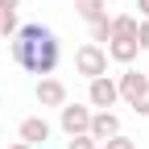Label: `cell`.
Segmentation results:
<instances>
[{"label": "cell", "mask_w": 149, "mask_h": 149, "mask_svg": "<svg viewBox=\"0 0 149 149\" xmlns=\"http://www.w3.org/2000/svg\"><path fill=\"white\" fill-rule=\"evenodd\" d=\"M13 62L29 70V74H54L62 62V42H58V33L46 29V25H21L13 37Z\"/></svg>", "instance_id": "cell-1"}, {"label": "cell", "mask_w": 149, "mask_h": 149, "mask_svg": "<svg viewBox=\"0 0 149 149\" xmlns=\"http://www.w3.org/2000/svg\"><path fill=\"white\" fill-rule=\"evenodd\" d=\"M74 70H79L87 83H91V79H100V74H108V50L95 46V42L79 46V50H74Z\"/></svg>", "instance_id": "cell-2"}, {"label": "cell", "mask_w": 149, "mask_h": 149, "mask_svg": "<svg viewBox=\"0 0 149 149\" xmlns=\"http://www.w3.org/2000/svg\"><path fill=\"white\" fill-rule=\"evenodd\" d=\"M58 124L66 137H79L91 128V104H62L58 108Z\"/></svg>", "instance_id": "cell-3"}, {"label": "cell", "mask_w": 149, "mask_h": 149, "mask_svg": "<svg viewBox=\"0 0 149 149\" xmlns=\"http://www.w3.org/2000/svg\"><path fill=\"white\" fill-rule=\"evenodd\" d=\"M116 100H120V87H116V79H108V74L91 79V87H87V104H91V108L112 112V104H116Z\"/></svg>", "instance_id": "cell-4"}, {"label": "cell", "mask_w": 149, "mask_h": 149, "mask_svg": "<svg viewBox=\"0 0 149 149\" xmlns=\"http://www.w3.org/2000/svg\"><path fill=\"white\" fill-rule=\"evenodd\" d=\"M37 104L42 108H62L66 104V83L62 79H54V74H46V79H37Z\"/></svg>", "instance_id": "cell-5"}, {"label": "cell", "mask_w": 149, "mask_h": 149, "mask_svg": "<svg viewBox=\"0 0 149 149\" xmlns=\"http://www.w3.org/2000/svg\"><path fill=\"white\" fill-rule=\"evenodd\" d=\"M50 133H54V128H50V120H46V116H25V120H21V128H17V137H21L25 145H33V149H37V145H46V141H50Z\"/></svg>", "instance_id": "cell-6"}, {"label": "cell", "mask_w": 149, "mask_h": 149, "mask_svg": "<svg viewBox=\"0 0 149 149\" xmlns=\"http://www.w3.org/2000/svg\"><path fill=\"white\" fill-rule=\"evenodd\" d=\"M87 133L104 145V141H112L120 133V116H116V112H91V128H87Z\"/></svg>", "instance_id": "cell-7"}, {"label": "cell", "mask_w": 149, "mask_h": 149, "mask_svg": "<svg viewBox=\"0 0 149 149\" xmlns=\"http://www.w3.org/2000/svg\"><path fill=\"white\" fill-rule=\"evenodd\" d=\"M116 87H120V100H128V108H133V104L141 100V91L149 87V74H141V70H124L120 79H116Z\"/></svg>", "instance_id": "cell-8"}, {"label": "cell", "mask_w": 149, "mask_h": 149, "mask_svg": "<svg viewBox=\"0 0 149 149\" xmlns=\"http://www.w3.org/2000/svg\"><path fill=\"white\" fill-rule=\"evenodd\" d=\"M104 50H108V58H112V62H120V66H128V62L141 54V46H137V42H124V37H112Z\"/></svg>", "instance_id": "cell-9"}, {"label": "cell", "mask_w": 149, "mask_h": 149, "mask_svg": "<svg viewBox=\"0 0 149 149\" xmlns=\"http://www.w3.org/2000/svg\"><path fill=\"white\" fill-rule=\"evenodd\" d=\"M74 17L87 25H95L100 17H108V0H74Z\"/></svg>", "instance_id": "cell-10"}, {"label": "cell", "mask_w": 149, "mask_h": 149, "mask_svg": "<svg viewBox=\"0 0 149 149\" xmlns=\"http://www.w3.org/2000/svg\"><path fill=\"white\" fill-rule=\"evenodd\" d=\"M137 29H141V17H133V13H120V17H112V37L137 42Z\"/></svg>", "instance_id": "cell-11"}, {"label": "cell", "mask_w": 149, "mask_h": 149, "mask_svg": "<svg viewBox=\"0 0 149 149\" xmlns=\"http://www.w3.org/2000/svg\"><path fill=\"white\" fill-rule=\"evenodd\" d=\"M17 29H21V21H17V8H0V37H4V42H13Z\"/></svg>", "instance_id": "cell-12"}, {"label": "cell", "mask_w": 149, "mask_h": 149, "mask_svg": "<svg viewBox=\"0 0 149 149\" xmlns=\"http://www.w3.org/2000/svg\"><path fill=\"white\" fill-rule=\"evenodd\" d=\"M87 29H91V42H95V46H108L112 42V17H100V21L87 25Z\"/></svg>", "instance_id": "cell-13"}, {"label": "cell", "mask_w": 149, "mask_h": 149, "mask_svg": "<svg viewBox=\"0 0 149 149\" xmlns=\"http://www.w3.org/2000/svg\"><path fill=\"white\" fill-rule=\"evenodd\" d=\"M66 149H100V141L91 137V133H79V137H70V141H66Z\"/></svg>", "instance_id": "cell-14"}, {"label": "cell", "mask_w": 149, "mask_h": 149, "mask_svg": "<svg viewBox=\"0 0 149 149\" xmlns=\"http://www.w3.org/2000/svg\"><path fill=\"white\" fill-rule=\"evenodd\" d=\"M100 149H137V141H133V137H124V133H116L112 141H104Z\"/></svg>", "instance_id": "cell-15"}, {"label": "cell", "mask_w": 149, "mask_h": 149, "mask_svg": "<svg viewBox=\"0 0 149 149\" xmlns=\"http://www.w3.org/2000/svg\"><path fill=\"white\" fill-rule=\"evenodd\" d=\"M137 46L149 50V17H141V29H137Z\"/></svg>", "instance_id": "cell-16"}, {"label": "cell", "mask_w": 149, "mask_h": 149, "mask_svg": "<svg viewBox=\"0 0 149 149\" xmlns=\"http://www.w3.org/2000/svg\"><path fill=\"white\" fill-rule=\"evenodd\" d=\"M133 112H137V116H149V87H145V91H141V100H137V104H133Z\"/></svg>", "instance_id": "cell-17"}, {"label": "cell", "mask_w": 149, "mask_h": 149, "mask_svg": "<svg viewBox=\"0 0 149 149\" xmlns=\"http://www.w3.org/2000/svg\"><path fill=\"white\" fill-rule=\"evenodd\" d=\"M0 8H21V0H0Z\"/></svg>", "instance_id": "cell-18"}, {"label": "cell", "mask_w": 149, "mask_h": 149, "mask_svg": "<svg viewBox=\"0 0 149 149\" xmlns=\"http://www.w3.org/2000/svg\"><path fill=\"white\" fill-rule=\"evenodd\" d=\"M137 8H141V17H149V0H137Z\"/></svg>", "instance_id": "cell-19"}, {"label": "cell", "mask_w": 149, "mask_h": 149, "mask_svg": "<svg viewBox=\"0 0 149 149\" xmlns=\"http://www.w3.org/2000/svg\"><path fill=\"white\" fill-rule=\"evenodd\" d=\"M8 149H33V145H25V141H17V145H8Z\"/></svg>", "instance_id": "cell-20"}]
</instances>
